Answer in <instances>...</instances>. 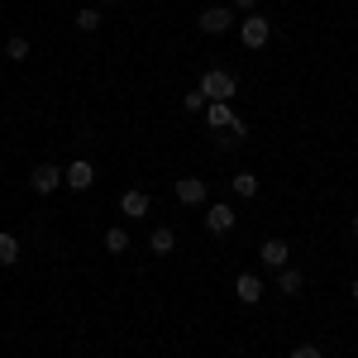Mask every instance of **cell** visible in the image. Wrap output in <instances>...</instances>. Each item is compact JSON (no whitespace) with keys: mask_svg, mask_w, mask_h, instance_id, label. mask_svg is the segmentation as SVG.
<instances>
[{"mask_svg":"<svg viewBox=\"0 0 358 358\" xmlns=\"http://www.w3.org/2000/svg\"><path fill=\"white\" fill-rule=\"evenodd\" d=\"M29 187H34V196H53L57 187H67V167H57V163H38L34 172H29Z\"/></svg>","mask_w":358,"mask_h":358,"instance_id":"3957f363","label":"cell"},{"mask_svg":"<svg viewBox=\"0 0 358 358\" xmlns=\"http://www.w3.org/2000/svg\"><path fill=\"white\" fill-rule=\"evenodd\" d=\"M177 201L182 206H206V182L201 177H182L177 182Z\"/></svg>","mask_w":358,"mask_h":358,"instance_id":"8fae6325","label":"cell"},{"mask_svg":"<svg viewBox=\"0 0 358 358\" xmlns=\"http://www.w3.org/2000/svg\"><path fill=\"white\" fill-rule=\"evenodd\" d=\"M301 287H306V277L296 268H282L277 273V296H301Z\"/></svg>","mask_w":358,"mask_h":358,"instance_id":"4fadbf2b","label":"cell"},{"mask_svg":"<svg viewBox=\"0 0 358 358\" xmlns=\"http://www.w3.org/2000/svg\"><path fill=\"white\" fill-rule=\"evenodd\" d=\"M229 192L239 196V201H253V196H258V177H253V172H234V177H229Z\"/></svg>","mask_w":358,"mask_h":358,"instance_id":"5bb4252c","label":"cell"},{"mask_svg":"<svg viewBox=\"0 0 358 358\" xmlns=\"http://www.w3.org/2000/svg\"><path fill=\"white\" fill-rule=\"evenodd\" d=\"M354 239H358V215H354Z\"/></svg>","mask_w":358,"mask_h":358,"instance_id":"603a6c76","label":"cell"},{"mask_svg":"<svg viewBox=\"0 0 358 358\" xmlns=\"http://www.w3.org/2000/svg\"><path fill=\"white\" fill-rule=\"evenodd\" d=\"M206 106H210V101H206L201 91H187V96H182V110H192V115H201Z\"/></svg>","mask_w":358,"mask_h":358,"instance_id":"d6986e66","label":"cell"},{"mask_svg":"<svg viewBox=\"0 0 358 358\" xmlns=\"http://www.w3.org/2000/svg\"><path fill=\"white\" fill-rule=\"evenodd\" d=\"M229 29H234V10H229V5H206V10H201V34L220 38Z\"/></svg>","mask_w":358,"mask_h":358,"instance_id":"277c9868","label":"cell"},{"mask_svg":"<svg viewBox=\"0 0 358 358\" xmlns=\"http://www.w3.org/2000/svg\"><path fill=\"white\" fill-rule=\"evenodd\" d=\"M234 224H239V215H234V206H229V201L206 206V229H210V234H229Z\"/></svg>","mask_w":358,"mask_h":358,"instance_id":"8992f818","label":"cell"},{"mask_svg":"<svg viewBox=\"0 0 358 358\" xmlns=\"http://www.w3.org/2000/svg\"><path fill=\"white\" fill-rule=\"evenodd\" d=\"M234 120H239V115H234L229 101H210V106H206V124H210V134H224Z\"/></svg>","mask_w":358,"mask_h":358,"instance_id":"ba28073f","label":"cell"},{"mask_svg":"<svg viewBox=\"0 0 358 358\" xmlns=\"http://www.w3.org/2000/svg\"><path fill=\"white\" fill-rule=\"evenodd\" d=\"M106 253H115V258H120V253H129V229H124V224L106 229Z\"/></svg>","mask_w":358,"mask_h":358,"instance_id":"2e32d148","label":"cell"},{"mask_svg":"<svg viewBox=\"0 0 358 358\" xmlns=\"http://www.w3.org/2000/svg\"><path fill=\"white\" fill-rule=\"evenodd\" d=\"M29 53H34V43H29L24 34H15V38H5V57H10V62H24Z\"/></svg>","mask_w":358,"mask_h":358,"instance_id":"e0dca14e","label":"cell"},{"mask_svg":"<svg viewBox=\"0 0 358 358\" xmlns=\"http://www.w3.org/2000/svg\"><path fill=\"white\" fill-rule=\"evenodd\" d=\"M20 263V239L10 229H0V268H15Z\"/></svg>","mask_w":358,"mask_h":358,"instance_id":"9a60e30c","label":"cell"},{"mask_svg":"<svg viewBox=\"0 0 358 358\" xmlns=\"http://www.w3.org/2000/svg\"><path fill=\"white\" fill-rule=\"evenodd\" d=\"M234 29H239V43H244V48H253V53H258V48H268V38H273L268 15H258V10H253V15H244V24H234Z\"/></svg>","mask_w":358,"mask_h":358,"instance_id":"7a4b0ae2","label":"cell"},{"mask_svg":"<svg viewBox=\"0 0 358 358\" xmlns=\"http://www.w3.org/2000/svg\"><path fill=\"white\" fill-rule=\"evenodd\" d=\"M101 5H120V0H101Z\"/></svg>","mask_w":358,"mask_h":358,"instance_id":"cb8c5ba5","label":"cell"},{"mask_svg":"<svg viewBox=\"0 0 358 358\" xmlns=\"http://www.w3.org/2000/svg\"><path fill=\"white\" fill-rule=\"evenodd\" d=\"M354 301H358V277H354Z\"/></svg>","mask_w":358,"mask_h":358,"instance_id":"7402d4cb","label":"cell"},{"mask_svg":"<svg viewBox=\"0 0 358 358\" xmlns=\"http://www.w3.org/2000/svg\"><path fill=\"white\" fill-rule=\"evenodd\" d=\"M91 182H96V167H91V158L67 163V187H72V192H91Z\"/></svg>","mask_w":358,"mask_h":358,"instance_id":"30bf717a","label":"cell"},{"mask_svg":"<svg viewBox=\"0 0 358 358\" xmlns=\"http://www.w3.org/2000/svg\"><path fill=\"white\" fill-rule=\"evenodd\" d=\"M77 29H82V34H96V29H101V10H91V5L77 10Z\"/></svg>","mask_w":358,"mask_h":358,"instance_id":"ac0fdd59","label":"cell"},{"mask_svg":"<svg viewBox=\"0 0 358 358\" xmlns=\"http://www.w3.org/2000/svg\"><path fill=\"white\" fill-rule=\"evenodd\" d=\"M196 91H201L206 101H234V96H239V77H234L229 67H206Z\"/></svg>","mask_w":358,"mask_h":358,"instance_id":"6da1fadb","label":"cell"},{"mask_svg":"<svg viewBox=\"0 0 358 358\" xmlns=\"http://www.w3.org/2000/svg\"><path fill=\"white\" fill-rule=\"evenodd\" d=\"M234 296H239L244 306H258L263 301V277L258 273H239L234 277Z\"/></svg>","mask_w":358,"mask_h":358,"instance_id":"9c48e42d","label":"cell"},{"mask_svg":"<svg viewBox=\"0 0 358 358\" xmlns=\"http://www.w3.org/2000/svg\"><path fill=\"white\" fill-rule=\"evenodd\" d=\"M253 5H258V0H229V10H234V15H239V10H244V15H253Z\"/></svg>","mask_w":358,"mask_h":358,"instance_id":"44dd1931","label":"cell"},{"mask_svg":"<svg viewBox=\"0 0 358 358\" xmlns=\"http://www.w3.org/2000/svg\"><path fill=\"white\" fill-rule=\"evenodd\" d=\"M258 263L273 268V273L292 268V244H287V239H263V244H258Z\"/></svg>","mask_w":358,"mask_h":358,"instance_id":"5b68a950","label":"cell"},{"mask_svg":"<svg viewBox=\"0 0 358 358\" xmlns=\"http://www.w3.org/2000/svg\"><path fill=\"white\" fill-rule=\"evenodd\" d=\"M292 358H325V354H320V344H296Z\"/></svg>","mask_w":358,"mask_h":358,"instance_id":"ffe728a7","label":"cell"},{"mask_svg":"<svg viewBox=\"0 0 358 358\" xmlns=\"http://www.w3.org/2000/svg\"><path fill=\"white\" fill-rule=\"evenodd\" d=\"M148 248H153L158 258H167V253L177 248V234H172L167 224H153V234H148Z\"/></svg>","mask_w":358,"mask_h":358,"instance_id":"7c38bea8","label":"cell"},{"mask_svg":"<svg viewBox=\"0 0 358 358\" xmlns=\"http://www.w3.org/2000/svg\"><path fill=\"white\" fill-rule=\"evenodd\" d=\"M148 206H153V201H148V192H138V187H129V192L120 196V215H124V220H143Z\"/></svg>","mask_w":358,"mask_h":358,"instance_id":"52a82bcc","label":"cell"}]
</instances>
